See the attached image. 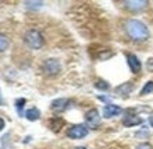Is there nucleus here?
<instances>
[{
  "label": "nucleus",
  "mask_w": 153,
  "mask_h": 149,
  "mask_svg": "<svg viewBox=\"0 0 153 149\" xmlns=\"http://www.w3.org/2000/svg\"><path fill=\"white\" fill-rule=\"evenodd\" d=\"M27 103V100L25 98H19L17 101H16V107H17V110H19V112L21 114V108L24 107V104Z\"/></svg>",
  "instance_id": "a211bd4d"
},
{
  "label": "nucleus",
  "mask_w": 153,
  "mask_h": 149,
  "mask_svg": "<svg viewBox=\"0 0 153 149\" xmlns=\"http://www.w3.org/2000/svg\"><path fill=\"white\" fill-rule=\"evenodd\" d=\"M24 42L31 49H41L44 47V37L38 30H28L24 34Z\"/></svg>",
  "instance_id": "f03ea898"
},
{
  "label": "nucleus",
  "mask_w": 153,
  "mask_h": 149,
  "mask_svg": "<svg viewBox=\"0 0 153 149\" xmlns=\"http://www.w3.org/2000/svg\"><path fill=\"white\" fill-rule=\"evenodd\" d=\"M69 104H70L69 98H56V100L52 101L51 108H52V111H55V112H63L69 108Z\"/></svg>",
  "instance_id": "1a4fd4ad"
},
{
  "label": "nucleus",
  "mask_w": 153,
  "mask_h": 149,
  "mask_svg": "<svg viewBox=\"0 0 153 149\" xmlns=\"http://www.w3.org/2000/svg\"><path fill=\"white\" fill-rule=\"evenodd\" d=\"M74 149H87V148H84V146H76Z\"/></svg>",
  "instance_id": "5701e85b"
},
{
  "label": "nucleus",
  "mask_w": 153,
  "mask_h": 149,
  "mask_svg": "<svg viewBox=\"0 0 153 149\" xmlns=\"http://www.w3.org/2000/svg\"><path fill=\"white\" fill-rule=\"evenodd\" d=\"M41 70L45 76H49V77H53V76H58L62 70V65H60L59 59L56 58H49V59H45L44 63L41 65Z\"/></svg>",
  "instance_id": "7ed1b4c3"
},
{
  "label": "nucleus",
  "mask_w": 153,
  "mask_h": 149,
  "mask_svg": "<svg viewBox=\"0 0 153 149\" xmlns=\"http://www.w3.org/2000/svg\"><path fill=\"white\" fill-rule=\"evenodd\" d=\"M134 90V83L132 82H125V83L120 84L118 87H115V93L118 96H122V97H126L129 96V93Z\"/></svg>",
  "instance_id": "9b49d317"
},
{
  "label": "nucleus",
  "mask_w": 153,
  "mask_h": 149,
  "mask_svg": "<svg viewBox=\"0 0 153 149\" xmlns=\"http://www.w3.org/2000/svg\"><path fill=\"white\" fill-rule=\"evenodd\" d=\"M125 7L131 11H140V10H143L148 7L149 1L148 0H128L124 3Z\"/></svg>",
  "instance_id": "6e6552de"
},
{
  "label": "nucleus",
  "mask_w": 153,
  "mask_h": 149,
  "mask_svg": "<svg viewBox=\"0 0 153 149\" xmlns=\"http://www.w3.org/2000/svg\"><path fill=\"white\" fill-rule=\"evenodd\" d=\"M124 28H125L126 35L132 39V41L136 42H143L149 38V28L146 27V24L142 23L140 20L136 19H129L126 20L125 24H124Z\"/></svg>",
  "instance_id": "f257e3e1"
},
{
  "label": "nucleus",
  "mask_w": 153,
  "mask_h": 149,
  "mask_svg": "<svg viewBox=\"0 0 153 149\" xmlns=\"http://www.w3.org/2000/svg\"><path fill=\"white\" fill-rule=\"evenodd\" d=\"M149 122H150V125L153 127V117H150V118H149Z\"/></svg>",
  "instance_id": "4be33fe9"
},
{
  "label": "nucleus",
  "mask_w": 153,
  "mask_h": 149,
  "mask_svg": "<svg viewBox=\"0 0 153 149\" xmlns=\"http://www.w3.org/2000/svg\"><path fill=\"white\" fill-rule=\"evenodd\" d=\"M150 93H153V82L152 80H149V82L145 83V86L142 87V90H140V96H146V94H150Z\"/></svg>",
  "instance_id": "4468645a"
},
{
  "label": "nucleus",
  "mask_w": 153,
  "mask_h": 149,
  "mask_svg": "<svg viewBox=\"0 0 153 149\" xmlns=\"http://www.w3.org/2000/svg\"><path fill=\"white\" fill-rule=\"evenodd\" d=\"M39 117H41V111L35 107L30 108V110L25 111V118H27L28 121H37V120H39Z\"/></svg>",
  "instance_id": "f8f14e48"
},
{
  "label": "nucleus",
  "mask_w": 153,
  "mask_h": 149,
  "mask_svg": "<svg viewBox=\"0 0 153 149\" xmlns=\"http://www.w3.org/2000/svg\"><path fill=\"white\" fill-rule=\"evenodd\" d=\"M94 87L96 89H98V90H102V92H107L108 89H110V84L107 83L105 80H97L96 83H94Z\"/></svg>",
  "instance_id": "2eb2a0df"
},
{
  "label": "nucleus",
  "mask_w": 153,
  "mask_h": 149,
  "mask_svg": "<svg viewBox=\"0 0 153 149\" xmlns=\"http://www.w3.org/2000/svg\"><path fill=\"white\" fill-rule=\"evenodd\" d=\"M62 125H63V120H60V118H53V120H51V128L53 131H59Z\"/></svg>",
  "instance_id": "dca6fc26"
},
{
  "label": "nucleus",
  "mask_w": 153,
  "mask_h": 149,
  "mask_svg": "<svg viewBox=\"0 0 153 149\" xmlns=\"http://www.w3.org/2000/svg\"><path fill=\"white\" fill-rule=\"evenodd\" d=\"M148 69L149 70H153V58L148 61Z\"/></svg>",
  "instance_id": "aec40b11"
},
{
  "label": "nucleus",
  "mask_w": 153,
  "mask_h": 149,
  "mask_svg": "<svg viewBox=\"0 0 153 149\" xmlns=\"http://www.w3.org/2000/svg\"><path fill=\"white\" fill-rule=\"evenodd\" d=\"M126 63H128L132 73H139L142 69V63H140L139 58L134 54H126Z\"/></svg>",
  "instance_id": "423d86ee"
},
{
  "label": "nucleus",
  "mask_w": 153,
  "mask_h": 149,
  "mask_svg": "<svg viewBox=\"0 0 153 149\" xmlns=\"http://www.w3.org/2000/svg\"><path fill=\"white\" fill-rule=\"evenodd\" d=\"M24 4H25V7L27 9H39V7H42V1H24Z\"/></svg>",
  "instance_id": "f3484780"
},
{
  "label": "nucleus",
  "mask_w": 153,
  "mask_h": 149,
  "mask_svg": "<svg viewBox=\"0 0 153 149\" xmlns=\"http://www.w3.org/2000/svg\"><path fill=\"white\" fill-rule=\"evenodd\" d=\"M10 45V41H9V38L6 37L4 34H1L0 33V52H4L7 48H9Z\"/></svg>",
  "instance_id": "ddd939ff"
},
{
  "label": "nucleus",
  "mask_w": 153,
  "mask_h": 149,
  "mask_svg": "<svg viewBox=\"0 0 153 149\" xmlns=\"http://www.w3.org/2000/svg\"><path fill=\"white\" fill-rule=\"evenodd\" d=\"M122 112V108L120 106H115V104H105L104 108H102V115L105 118H112V117L120 115Z\"/></svg>",
  "instance_id": "9d476101"
},
{
  "label": "nucleus",
  "mask_w": 153,
  "mask_h": 149,
  "mask_svg": "<svg viewBox=\"0 0 153 149\" xmlns=\"http://www.w3.org/2000/svg\"><path fill=\"white\" fill-rule=\"evenodd\" d=\"M136 149H153V148H152V145L148 144V142H142V144H139L136 146Z\"/></svg>",
  "instance_id": "6ab92c4d"
},
{
  "label": "nucleus",
  "mask_w": 153,
  "mask_h": 149,
  "mask_svg": "<svg viewBox=\"0 0 153 149\" xmlns=\"http://www.w3.org/2000/svg\"><path fill=\"white\" fill-rule=\"evenodd\" d=\"M143 122V120L140 118V117H138L136 114H132V111H126L125 117L122 118V124L125 127H135V125H140Z\"/></svg>",
  "instance_id": "0eeeda50"
},
{
  "label": "nucleus",
  "mask_w": 153,
  "mask_h": 149,
  "mask_svg": "<svg viewBox=\"0 0 153 149\" xmlns=\"http://www.w3.org/2000/svg\"><path fill=\"white\" fill-rule=\"evenodd\" d=\"M88 135V128L83 124H76V125H72L68 130V136L70 139H82L84 136Z\"/></svg>",
  "instance_id": "20e7f679"
},
{
  "label": "nucleus",
  "mask_w": 153,
  "mask_h": 149,
  "mask_svg": "<svg viewBox=\"0 0 153 149\" xmlns=\"http://www.w3.org/2000/svg\"><path fill=\"white\" fill-rule=\"evenodd\" d=\"M0 104H3V98H1V94H0Z\"/></svg>",
  "instance_id": "b1692460"
},
{
  "label": "nucleus",
  "mask_w": 153,
  "mask_h": 149,
  "mask_svg": "<svg viewBox=\"0 0 153 149\" xmlns=\"http://www.w3.org/2000/svg\"><path fill=\"white\" fill-rule=\"evenodd\" d=\"M84 120H86V127L87 128H97L100 125V122H101V117H100V112L96 108H91V110H88L86 112V115H84Z\"/></svg>",
  "instance_id": "39448f33"
},
{
  "label": "nucleus",
  "mask_w": 153,
  "mask_h": 149,
  "mask_svg": "<svg viewBox=\"0 0 153 149\" xmlns=\"http://www.w3.org/2000/svg\"><path fill=\"white\" fill-rule=\"evenodd\" d=\"M3 128H4V120H3V118L0 117V131L3 130Z\"/></svg>",
  "instance_id": "412c9836"
}]
</instances>
